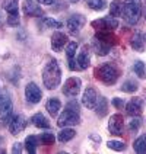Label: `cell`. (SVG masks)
I'll list each match as a JSON object with an SVG mask.
<instances>
[{"label":"cell","mask_w":146,"mask_h":154,"mask_svg":"<svg viewBox=\"0 0 146 154\" xmlns=\"http://www.w3.org/2000/svg\"><path fill=\"white\" fill-rule=\"evenodd\" d=\"M61 82V70L57 60H50L43 70V83L48 90H54L60 86Z\"/></svg>","instance_id":"cell-1"},{"label":"cell","mask_w":146,"mask_h":154,"mask_svg":"<svg viewBox=\"0 0 146 154\" xmlns=\"http://www.w3.org/2000/svg\"><path fill=\"white\" fill-rule=\"evenodd\" d=\"M95 74H96V79H99L104 85L111 86L118 80L120 71H118V69H117L114 64L105 63L101 67H98V69L95 70Z\"/></svg>","instance_id":"cell-2"},{"label":"cell","mask_w":146,"mask_h":154,"mask_svg":"<svg viewBox=\"0 0 146 154\" xmlns=\"http://www.w3.org/2000/svg\"><path fill=\"white\" fill-rule=\"evenodd\" d=\"M124 20L129 25H136L139 19L142 16V5L139 3H124V9H123V15Z\"/></svg>","instance_id":"cell-3"},{"label":"cell","mask_w":146,"mask_h":154,"mask_svg":"<svg viewBox=\"0 0 146 154\" xmlns=\"http://www.w3.org/2000/svg\"><path fill=\"white\" fill-rule=\"evenodd\" d=\"M13 103L10 99V94L6 90H0V121L9 122L12 118Z\"/></svg>","instance_id":"cell-4"},{"label":"cell","mask_w":146,"mask_h":154,"mask_svg":"<svg viewBox=\"0 0 146 154\" xmlns=\"http://www.w3.org/2000/svg\"><path fill=\"white\" fill-rule=\"evenodd\" d=\"M80 122V116L79 113L75 111H70V109H64L61 112V115L57 119V125L60 128H64V127H73V125H77Z\"/></svg>","instance_id":"cell-5"},{"label":"cell","mask_w":146,"mask_h":154,"mask_svg":"<svg viewBox=\"0 0 146 154\" xmlns=\"http://www.w3.org/2000/svg\"><path fill=\"white\" fill-rule=\"evenodd\" d=\"M82 87V80L79 77H70L64 82L63 86V94L67 97H76Z\"/></svg>","instance_id":"cell-6"},{"label":"cell","mask_w":146,"mask_h":154,"mask_svg":"<svg viewBox=\"0 0 146 154\" xmlns=\"http://www.w3.org/2000/svg\"><path fill=\"white\" fill-rule=\"evenodd\" d=\"M28 125V119L22 113H18V115H13L10 121H9V132L12 135H19L24 129L26 128Z\"/></svg>","instance_id":"cell-7"},{"label":"cell","mask_w":146,"mask_h":154,"mask_svg":"<svg viewBox=\"0 0 146 154\" xmlns=\"http://www.w3.org/2000/svg\"><path fill=\"white\" fill-rule=\"evenodd\" d=\"M92 26H94L95 29H98V31H110V32H112L114 29L118 28V22L114 17L107 16V17H101V19L94 20Z\"/></svg>","instance_id":"cell-8"},{"label":"cell","mask_w":146,"mask_h":154,"mask_svg":"<svg viewBox=\"0 0 146 154\" xmlns=\"http://www.w3.org/2000/svg\"><path fill=\"white\" fill-rule=\"evenodd\" d=\"M98 93L92 86H88L85 89V92L82 94V105L86 106L88 109H95L96 106V102H98Z\"/></svg>","instance_id":"cell-9"},{"label":"cell","mask_w":146,"mask_h":154,"mask_svg":"<svg viewBox=\"0 0 146 154\" xmlns=\"http://www.w3.org/2000/svg\"><path fill=\"white\" fill-rule=\"evenodd\" d=\"M25 97H26V100H28L29 103L35 105V103L41 102L43 92H41V89L35 85V83L31 82V83H28L26 87H25Z\"/></svg>","instance_id":"cell-10"},{"label":"cell","mask_w":146,"mask_h":154,"mask_svg":"<svg viewBox=\"0 0 146 154\" xmlns=\"http://www.w3.org/2000/svg\"><path fill=\"white\" fill-rule=\"evenodd\" d=\"M85 17L82 15H72V16L66 20V26L69 29V32L72 35H76L79 34V31L82 29V26L85 25Z\"/></svg>","instance_id":"cell-11"},{"label":"cell","mask_w":146,"mask_h":154,"mask_svg":"<svg viewBox=\"0 0 146 154\" xmlns=\"http://www.w3.org/2000/svg\"><path fill=\"white\" fill-rule=\"evenodd\" d=\"M123 128H124V119L123 116L115 113L110 118V122H108V129L112 135H123Z\"/></svg>","instance_id":"cell-12"},{"label":"cell","mask_w":146,"mask_h":154,"mask_svg":"<svg viewBox=\"0 0 146 154\" xmlns=\"http://www.w3.org/2000/svg\"><path fill=\"white\" fill-rule=\"evenodd\" d=\"M143 105H145V102H143L142 97H133L126 105V111H127L130 116H139L142 113V111H143Z\"/></svg>","instance_id":"cell-13"},{"label":"cell","mask_w":146,"mask_h":154,"mask_svg":"<svg viewBox=\"0 0 146 154\" xmlns=\"http://www.w3.org/2000/svg\"><path fill=\"white\" fill-rule=\"evenodd\" d=\"M67 35L63 34V32H54L51 36V48L53 51L60 52L66 45H67Z\"/></svg>","instance_id":"cell-14"},{"label":"cell","mask_w":146,"mask_h":154,"mask_svg":"<svg viewBox=\"0 0 146 154\" xmlns=\"http://www.w3.org/2000/svg\"><path fill=\"white\" fill-rule=\"evenodd\" d=\"M89 63H91V57H89V48L88 45H83L80 52L77 54L76 57V66L77 70H86L89 67Z\"/></svg>","instance_id":"cell-15"},{"label":"cell","mask_w":146,"mask_h":154,"mask_svg":"<svg viewBox=\"0 0 146 154\" xmlns=\"http://www.w3.org/2000/svg\"><path fill=\"white\" fill-rule=\"evenodd\" d=\"M76 50H77V42L72 41V42H67L66 45V55H67V63H69V69L72 71L77 70V66H76Z\"/></svg>","instance_id":"cell-16"},{"label":"cell","mask_w":146,"mask_h":154,"mask_svg":"<svg viewBox=\"0 0 146 154\" xmlns=\"http://www.w3.org/2000/svg\"><path fill=\"white\" fill-rule=\"evenodd\" d=\"M24 13L26 16H41L43 10L35 3V0H24Z\"/></svg>","instance_id":"cell-17"},{"label":"cell","mask_w":146,"mask_h":154,"mask_svg":"<svg viewBox=\"0 0 146 154\" xmlns=\"http://www.w3.org/2000/svg\"><path fill=\"white\" fill-rule=\"evenodd\" d=\"M45 109L48 111V113H50L51 116H57L61 109V102L57 97H50V99L47 100V103H45Z\"/></svg>","instance_id":"cell-18"},{"label":"cell","mask_w":146,"mask_h":154,"mask_svg":"<svg viewBox=\"0 0 146 154\" xmlns=\"http://www.w3.org/2000/svg\"><path fill=\"white\" fill-rule=\"evenodd\" d=\"M130 45H131V48L135 51L142 52L145 50V36L140 34V32H136V34L131 36V39H130Z\"/></svg>","instance_id":"cell-19"},{"label":"cell","mask_w":146,"mask_h":154,"mask_svg":"<svg viewBox=\"0 0 146 154\" xmlns=\"http://www.w3.org/2000/svg\"><path fill=\"white\" fill-rule=\"evenodd\" d=\"M92 47H94V51L98 54V55H107L110 50H111V45H108V44L102 42L101 39H98V38H95L94 36V41H92Z\"/></svg>","instance_id":"cell-20"},{"label":"cell","mask_w":146,"mask_h":154,"mask_svg":"<svg viewBox=\"0 0 146 154\" xmlns=\"http://www.w3.org/2000/svg\"><path fill=\"white\" fill-rule=\"evenodd\" d=\"M95 38L101 39L102 42L108 44V45H111V47L117 44V38H115V36H114L110 31H98V32L95 34Z\"/></svg>","instance_id":"cell-21"},{"label":"cell","mask_w":146,"mask_h":154,"mask_svg":"<svg viewBox=\"0 0 146 154\" xmlns=\"http://www.w3.org/2000/svg\"><path fill=\"white\" fill-rule=\"evenodd\" d=\"M31 122L34 124L37 128H43V129H48V128H50V121L47 119V118L44 116L41 112H40V113H35L34 116L31 118Z\"/></svg>","instance_id":"cell-22"},{"label":"cell","mask_w":146,"mask_h":154,"mask_svg":"<svg viewBox=\"0 0 146 154\" xmlns=\"http://www.w3.org/2000/svg\"><path fill=\"white\" fill-rule=\"evenodd\" d=\"M76 135V131L73 128H70V127H64V128H61V131L57 134V140L60 141V143H67L70 140H73Z\"/></svg>","instance_id":"cell-23"},{"label":"cell","mask_w":146,"mask_h":154,"mask_svg":"<svg viewBox=\"0 0 146 154\" xmlns=\"http://www.w3.org/2000/svg\"><path fill=\"white\" fill-rule=\"evenodd\" d=\"M95 112H96V115L99 118H104L107 115V112H108V100L104 96L98 97V102H96V106H95Z\"/></svg>","instance_id":"cell-24"},{"label":"cell","mask_w":146,"mask_h":154,"mask_svg":"<svg viewBox=\"0 0 146 154\" xmlns=\"http://www.w3.org/2000/svg\"><path fill=\"white\" fill-rule=\"evenodd\" d=\"M123 9H124V2L114 0V2H111V6H110V15L112 17L121 16L123 15Z\"/></svg>","instance_id":"cell-25"},{"label":"cell","mask_w":146,"mask_h":154,"mask_svg":"<svg viewBox=\"0 0 146 154\" xmlns=\"http://www.w3.org/2000/svg\"><path fill=\"white\" fill-rule=\"evenodd\" d=\"M133 148H135V151L139 153V154L146 153V134L140 135L138 140H135V143H133Z\"/></svg>","instance_id":"cell-26"},{"label":"cell","mask_w":146,"mask_h":154,"mask_svg":"<svg viewBox=\"0 0 146 154\" xmlns=\"http://www.w3.org/2000/svg\"><path fill=\"white\" fill-rule=\"evenodd\" d=\"M133 71H135V74L139 77V79H145L146 77V66L143 61H135L133 63Z\"/></svg>","instance_id":"cell-27"},{"label":"cell","mask_w":146,"mask_h":154,"mask_svg":"<svg viewBox=\"0 0 146 154\" xmlns=\"http://www.w3.org/2000/svg\"><path fill=\"white\" fill-rule=\"evenodd\" d=\"M120 89H121V92H126V93H135L139 89V86L135 80H126V82L121 85Z\"/></svg>","instance_id":"cell-28"},{"label":"cell","mask_w":146,"mask_h":154,"mask_svg":"<svg viewBox=\"0 0 146 154\" xmlns=\"http://www.w3.org/2000/svg\"><path fill=\"white\" fill-rule=\"evenodd\" d=\"M37 137H34V135H29V137L25 138V150L28 151V153L34 154L35 151H37Z\"/></svg>","instance_id":"cell-29"},{"label":"cell","mask_w":146,"mask_h":154,"mask_svg":"<svg viewBox=\"0 0 146 154\" xmlns=\"http://www.w3.org/2000/svg\"><path fill=\"white\" fill-rule=\"evenodd\" d=\"M5 10L9 15H19L18 10V0H6L5 2Z\"/></svg>","instance_id":"cell-30"},{"label":"cell","mask_w":146,"mask_h":154,"mask_svg":"<svg viewBox=\"0 0 146 154\" xmlns=\"http://www.w3.org/2000/svg\"><path fill=\"white\" fill-rule=\"evenodd\" d=\"M88 6L92 9V10H104L107 8V0H88Z\"/></svg>","instance_id":"cell-31"},{"label":"cell","mask_w":146,"mask_h":154,"mask_svg":"<svg viewBox=\"0 0 146 154\" xmlns=\"http://www.w3.org/2000/svg\"><path fill=\"white\" fill-rule=\"evenodd\" d=\"M44 25L53 28V29H60V28H63V22L54 19V17H44Z\"/></svg>","instance_id":"cell-32"},{"label":"cell","mask_w":146,"mask_h":154,"mask_svg":"<svg viewBox=\"0 0 146 154\" xmlns=\"http://www.w3.org/2000/svg\"><path fill=\"white\" fill-rule=\"evenodd\" d=\"M107 146H108V148L115 150V151H124V148H126V144L123 141H117V140H110L107 143Z\"/></svg>","instance_id":"cell-33"},{"label":"cell","mask_w":146,"mask_h":154,"mask_svg":"<svg viewBox=\"0 0 146 154\" xmlns=\"http://www.w3.org/2000/svg\"><path fill=\"white\" fill-rule=\"evenodd\" d=\"M140 125H142V121L139 116H135L133 119L129 122V131L133 134V132H138L139 128H140Z\"/></svg>","instance_id":"cell-34"},{"label":"cell","mask_w":146,"mask_h":154,"mask_svg":"<svg viewBox=\"0 0 146 154\" xmlns=\"http://www.w3.org/2000/svg\"><path fill=\"white\" fill-rule=\"evenodd\" d=\"M40 140H41L43 144H47V146H48V144H53V143H54L56 138H54V134H53V132H44V134L40 135Z\"/></svg>","instance_id":"cell-35"},{"label":"cell","mask_w":146,"mask_h":154,"mask_svg":"<svg viewBox=\"0 0 146 154\" xmlns=\"http://www.w3.org/2000/svg\"><path fill=\"white\" fill-rule=\"evenodd\" d=\"M8 25L9 26H19V15H9Z\"/></svg>","instance_id":"cell-36"},{"label":"cell","mask_w":146,"mask_h":154,"mask_svg":"<svg viewBox=\"0 0 146 154\" xmlns=\"http://www.w3.org/2000/svg\"><path fill=\"white\" fill-rule=\"evenodd\" d=\"M66 108L67 109H70V111H75L79 113V111H80V106H79V103L76 102V100H70L67 105H66Z\"/></svg>","instance_id":"cell-37"},{"label":"cell","mask_w":146,"mask_h":154,"mask_svg":"<svg viewBox=\"0 0 146 154\" xmlns=\"http://www.w3.org/2000/svg\"><path fill=\"white\" fill-rule=\"evenodd\" d=\"M112 105H114L117 109H123V108L126 106V102H124V99H120V97H114V99H112Z\"/></svg>","instance_id":"cell-38"},{"label":"cell","mask_w":146,"mask_h":154,"mask_svg":"<svg viewBox=\"0 0 146 154\" xmlns=\"http://www.w3.org/2000/svg\"><path fill=\"white\" fill-rule=\"evenodd\" d=\"M12 153H13V154L22 153V144H21V143H15V144H13V147H12Z\"/></svg>","instance_id":"cell-39"},{"label":"cell","mask_w":146,"mask_h":154,"mask_svg":"<svg viewBox=\"0 0 146 154\" xmlns=\"http://www.w3.org/2000/svg\"><path fill=\"white\" fill-rule=\"evenodd\" d=\"M41 5H45V6H50V5H53L56 0H38Z\"/></svg>","instance_id":"cell-40"},{"label":"cell","mask_w":146,"mask_h":154,"mask_svg":"<svg viewBox=\"0 0 146 154\" xmlns=\"http://www.w3.org/2000/svg\"><path fill=\"white\" fill-rule=\"evenodd\" d=\"M124 3H139V5H142V0H123Z\"/></svg>","instance_id":"cell-41"},{"label":"cell","mask_w":146,"mask_h":154,"mask_svg":"<svg viewBox=\"0 0 146 154\" xmlns=\"http://www.w3.org/2000/svg\"><path fill=\"white\" fill-rule=\"evenodd\" d=\"M70 2H72V3H77L79 0H70Z\"/></svg>","instance_id":"cell-42"},{"label":"cell","mask_w":146,"mask_h":154,"mask_svg":"<svg viewBox=\"0 0 146 154\" xmlns=\"http://www.w3.org/2000/svg\"><path fill=\"white\" fill-rule=\"evenodd\" d=\"M145 41H146V35H145Z\"/></svg>","instance_id":"cell-43"}]
</instances>
